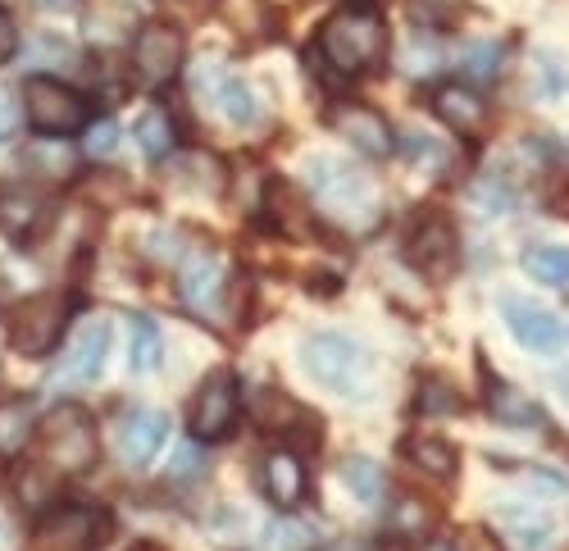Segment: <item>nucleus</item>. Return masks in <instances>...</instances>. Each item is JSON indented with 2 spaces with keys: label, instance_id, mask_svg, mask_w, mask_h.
Listing matches in <instances>:
<instances>
[{
  "label": "nucleus",
  "instance_id": "473e14b6",
  "mask_svg": "<svg viewBox=\"0 0 569 551\" xmlns=\"http://www.w3.org/2000/svg\"><path fill=\"white\" fill-rule=\"evenodd\" d=\"M264 547H269V551H306V547H310V533H306L301 524H269Z\"/></svg>",
  "mask_w": 569,
  "mask_h": 551
},
{
  "label": "nucleus",
  "instance_id": "423d86ee",
  "mask_svg": "<svg viewBox=\"0 0 569 551\" xmlns=\"http://www.w3.org/2000/svg\"><path fill=\"white\" fill-rule=\"evenodd\" d=\"M64 324H69L64 297H56V292L28 297L10 319V347L19 355H28V360H41V355H51L64 342Z\"/></svg>",
  "mask_w": 569,
  "mask_h": 551
},
{
  "label": "nucleus",
  "instance_id": "c756f323",
  "mask_svg": "<svg viewBox=\"0 0 569 551\" xmlns=\"http://www.w3.org/2000/svg\"><path fill=\"white\" fill-rule=\"evenodd\" d=\"M501 60H506L501 41H473L465 51V73L469 78H492V73H501Z\"/></svg>",
  "mask_w": 569,
  "mask_h": 551
},
{
  "label": "nucleus",
  "instance_id": "f704fd0d",
  "mask_svg": "<svg viewBox=\"0 0 569 551\" xmlns=\"http://www.w3.org/2000/svg\"><path fill=\"white\" fill-rule=\"evenodd\" d=\"M460 397L442 383V379H423V392H419V410H429V415H438V410H456Z\"/></svg>",
  "mask_w": 569,
  "mask_h": 551
},
{
  "label": "nucleus",
  "instance_id": "e433bc0d",
  "mask_svg": "<svg viewBox=\"0 0 569 551\" xmlns=\"http://www.w3.org/2000/svg\"><path fill=\"white\" fill-rule=\"evenodd\" d=\"M19 119H23V106L14 101L10 87H0V147H6L10 137L19 132Z\"/></svg>",
  "mask_w": 569,
  "mask_h": 551
},
{
  "label": "nucleus",
  "instance_id": "bb28decb",
  "mask_svg": "<svg viewBox=\"0 0 569 551\" xmlns=\"http://www.w3.org/2000/svg\"><path fill=\"white\" fill-rule=\"evenodd\" d=\"M342 483L365 501V507H378L383 492H388V474H383V465H378L373 455H351V461L342 465Z\"/></svg>",
  "mask_w": 569,
  "mask_h": 551
},
{
  "label": "nucleus",
  "instance_id": "c9c22d12",
  "mask_svg": "<svg viewBox=\"0 0 569 551\" xmlns=\"http://www.w3.org/2000/svg\"><path fill=\"white\" fill-rule=\"evenodd\" d=\"M538 69H542V91H547V101H560V91L569 87V73L556 56H538Z\"/></svg>",
  "mask_w": 569,
  "mask_h": 551
},
{
  "label": "nucleus",
  "instance_id": "58836bf2",
  "mask_svg": "<svg viewBox=\"0 0 569 551\" xmlns=\"http://www.w3.org/2000/svg\"><path fill=\"white\" fill-rule=\"evenodd\" d=\"M406 56H410V60H406L410 73H433V69L442 64V51H438V46H423V41H415Z\"/></svg>",
  "mask_w": 569,
  "mask_h": 551
},
{
  "label": "nucleus",
  "instance_id": "cd10ccee",
  "mask_svg": "<svg viewBox=\"0 0 569 551\" xmlns=\"http://www.w3.org/2000/svg\"><path fill=\"white\" fill-rule=\"evenodd\" d=\"M388 529H392L397 538H406V542H423V538H429V529H433V511L423 507L419 497H397V501H392Z\"/></svg>",
  "mask_w": 569,
  "mask_h": 551
},
{
  "label": "nucleus",
  "instance_id": "393cba45",
  "mask_svg": "<svg viewBox=\"0 0 569 551\" xmlns=\"http://www.w3.org/2000/svg\"><path fill=\"white\" fill-rule=\"evenodd\" d=\"M519 264H525V273L542 288H556V292L569 288V251L565 247H529Z\"/></svg>",
  "mask_w": 569,
  "mask_h": 551
},
{
  "label": "nucleus",
  "instance_id": "a19ab883",
  "mask_svg": "<svg viewBox=\"0 0 569 551\" xmlns=\"http://www.w3.org/2000/svg\"><path fill=\"white\" fill-rule=\"evenodd\" d=\"M14 51H19V32H14L10 14L0 10V64H6V60H14Z\"/></svg>",
  "mask_w": 569,
  "mask_h": 551
},
{
  "label": "nucleus",
  "instance_id": "20e7f679",
  "mask_svg": "<svg viewBox=\"0 0 569 551\" xmlns=\"http://www.w3.org/2000/svg\"><path fill=\"white\" fill-rule=\"evenodd\" d=\"M37 447H41V470L51 479H78L97 465V455H101L97 424H91V415L82 405L51 410L41 433H37Z\"/></svg>",
  "mask_w": 569,
  "mask_h": 551
},
{
  "label": "nucleus",
  "instance_id": "f8f14e48",
  "mask_svg": "<svg viewBox=\"0 0 569 551\" xmlns=\"http://www.w3.org/2000/svg\"><path fill=\"white\" fill-rule=\"evenodd\" d=\"M164 438H169V415H164V410H151V405L128 410V415L119 420V429H114L119 461L132 465V470H147L160 455Z\"/></svg>",
  "mask_w": 569,
  "mask_h": 551
},
{
  "label": "nucleus",
  "instance_id": "dca6fc26",
  "mask_svg": "<svg viewBox=\"0 0 569 551\" xmlns=\"http://www.w3.org/2000/svg\"><path fill=\"white\" fill-rule=\"evenodd\" d=\"M178 292H182V301L192 305V310L210 314L219 305V297H223V264L210 251L192 256V260L182 264V273H178Z\"/></svg>",
  "mask_w": 569,
  "mask_h": 551
},
{
  "label": "nucleus",
  "instance_id": "79ce46f5",
  "mask_svg": "<svg viewBox=\"0 0 569 551\" xmlns=\"http://www.w3.org/2000/svg\"><path fill=\"white\" fill-rule=\"evenodd\" d=\"M197 470H201V451L197 447H182L173 455V474H197Z\"/></svg>",
  "mask_w": 569,
  "mask_h": 551
},
{
  "label": "nucleus",
  "instance_id": "7c9ffc66",
  "mask_svg": "<svg viewBox=\"0 0 569 551\" xmlns=\"http://www.w3.org/2000/svg\"><path fill=\"white\" fill-rule=\"evenodd\" d=\"M28 56H41L32 64H73V46L64 37H32L28 41Z\"/></svg>",
  "mask_w": 569,
  "mask_h": 551
},
{
  "label": "nucleus",
  "instance_id": "1a4fd4ad",
  "mask_svg": "<svg viewBox=\"0 0 569 551\" xmlns=\"http://www.w3.org/2000/svg\"><path fill=\"white\" fill-rule=\"evenodd\" d=\"M106 542V515L97 507H56L37 529L28 551H97Z\"/></svg>",
  "mask_w": 569,
  "mask_h": 551
},
{
  "label": "nucleus",
  "instance_id": "37998d69",
  "mask_svg": "<svg viewBox=\"0 0 569 551\" xmlns=\"http://www.w3.org/2000/svg\"><path fill=\"white\" fill-rule=\"evenodd\" d=\"M323 551H369L365 542H356V538H342V542H328Z\"/></svg>",
  "mask_w": 569,
  "mask_h": 551
},
{
  "label": "nucleus",
  "instance_id": "f3484780",
  "mask_svg": "<svg viewBox=\"0 0 569 551\" xmlns=\"http://www.w3.org/2000/svg\"><path fill=\"white\" fill-rule=\"evenodd\" d=\"M433 114H438L447 128H456V132H483V123H488V101L479 97V91L460 87V82H447V87L433 91Z\"/></svg>",
  "mask_w": 569,
  "mask_h": 551
},
{
  "label": "nucleus",
  "instance_id": "2eb2a0df",
  "mask_svg": "<svg viewBox=\"0 0 569 551\" xmlns=\"http://www.w3.org/2000/svg\"><path fill=\"white\" fill-rule=\"evenodd\" d=\"M264 497L282 511H292L306 501V465L292 447H278L264 455Z\"/></svg>",
  "mask_w": 569,
  "mask_h": 551
},
{
  "label": "nucleus",
  "instance_id": "39448f33",
  "mask_svg": "<svg viewBox=\"0 0 569 551\" xmlns=\"http://www.w3.org/2000/svg\"><path fill=\"white\" fill-rule=\"evenodd\" d=\"M23 114H28V123H32L41 137H73V132L87 128L91 106H87L82 91L64 87L60 78L37 73V78H28V87H23Z\"/></svg>",
  "mask_w": 569,
  "mask_h": 551
},
{
  "label": "nucleus",
  "instance_id": "f03ea898",
  "mask_svg": "<svg viewBox=\"0 0 569 551\" xmlns=\"http://www.w3.org/2000/svg\"><path fill=\"white\" fill-rule=\"evenodd\" d=\"M310 192L319 214L338 219L347 228H369L378 219V182L338 156L310 160Z\"/></svg>",
  "mask_w": 569,
  "mask_h": 551
},
{
  "label": "nucleus",
  "instance_id": "6ab92c4d",
  "mask_svg": "<svg viewBox=\"0 0 569 551\" xmlns=\"http://www.w3.org/2000/svg\"><path fill=\"white\" fill-rule=\"evenodd\" d=\"M497 520L525 551H551V542H556V515L542 511L538 501H529V507H501Z\"/></svg>",
  "mask_w": 569,
  "mask_h": 551
},
{
  "label": "nucleus",
  "instance_id": "5701e85b",
  "mask_svg": "<svg viewBox=\"0 0 569 551\" xmlns=\"http://www.w3.org/2000/svg\"><path fill=\"white\" fill-rule=\"evenodd\" d=\"M32 401L28 397H10L0 401V455L14 461V455L28 451V438H32Z\"/></svg>",
  "mask_w": 569,
  "mask_h": 551
},
{
  "label": "nucleus",
  "instance_id": "72a5a7b5",
  "mask_svg": "<svg viewBox=\"0 0 569 551\" xmlns=\"http://www.w3.org/2000/svg\"><path fill=\"white\" fill-rule=\"evenodd\" d=\"M451 551H506V547H501V538H497L492 529L469 524V529H460V533L451 538Z\"/></svg>",
  "mask_w": 569,
  "mask_h": 551
},
{
  "label": "nucleus",
  "instance_id": "ddd939ff",
  "mask_svg": "<svg viewBox=\"0 0 569 551\" xmlns=\"http://www.w3.org/2000/svg\"><path fill=\"white\" fill-rule=\"evenodd\" d=\"M182 51L187 46H182V32L173 23H147L132 41V64L151 87H160L182 69Z\"/></svg>",
  "mask_w": 569,
  "mask_h": 551
},
{
  "label": "nucleus",
  "instance_id": "9b49d317",
  "mask_svg": "<svg viewBox=\"0 0 569 551\" xmlns=\"http://www.w3.org/2000/svg\"><path fill=\"white\" fill-rule=\"evenodd\" d=\"M110 342H114V324L106 314L87 319V324L73 329L69 347H64V364H60V379L69 383H97L106 374V360H110Z\"/></svg>",
  "mask_w": 569,
  "mask_h": 551
},
{
  "label": "nucleus",
  "instance_id": "9d476101",
  "mask_svg": "<svg viewBox=\"0 0 569 551\" xmlns=\"http://www.w3.org/2000/svg\"><path fill=\"white\" fill-rule=\"evenodd\" d=\"M501 314H506V329L515 333V342L533 351V355H556L569 338V329L551 310H542L538 301H525V297H501Z\"/></svg>",
  "mask_w": 569,
  "mask_h": 551
},
{
  "label": "nucleus",
  "instance_id": "7ed1b4c3",
  "mask_svg": "<svg viewBox=\"0 0 569 551\" xmlns=\"http://www.w3.org/2000/svg\"><path fill=\"white\" fill-rule=\"evenodd\" d=\"M388 32L383 23H373V14H333L315 37L310 56L333 73V78H360L383 60Z\"/></svg>",
  "mask_w": 569,
  "mask_h": 551
},
{
  "label": "nucleus",
  "instance_id": "c85d7f7f",
  "mask_svg": "<svg viewBox=\"0 0 569 551\" xmlns=\"http://www.w3.org/2000/svg\"><path fill=\"white\" fill-rule=\"evenodd\" d=\"M137 147L147 160H164L173 151V119L164 110H147L137 119Z\"/></svg>",
  "mask_w": 569,
  "mask_h": 551
},
{
  "label": "nucleus",
  "instance_id": "aec40b11",
  "mask_svg": "<svg viewBox=\"0 0 569 551\" xmlns=\"http://www.w3.org/2000/svg\"><path fill=\"white\" fill-rule=\"evenodd\" d=\"M401 455H406V461H410L419 474H429V479H438V483L456 479V470H460V451H456L447 438H438V433H415V438H406Z\"/></svg>",
  "mask_w": 569,
  "mask_h": 551
},
{
  "label": "nucleus",
  "instance_id": "a18cd8bd",
  "mask_svg": "<svg viewBox=\"0 0 569 551\" xmlns=\"http://www.w3.org/2000/svg\"><path fill=\"white\" fill-rule=\"evenodd\" d=\"M351 10H356V14H373L378 0H351Z\"/></svg>",
  "mask_w": 569,
  "mask_h": 551
},
{
  "label": "nucleus",
  "instance_id": "f257e3e1",
  "mask_svg": "<svg viewBox=\"0 0 569 551\" xmlns=\"http://www.w3.org/2000/svg\"><path fill=\"white\" fill-rule=\"evenodd\" d=\"M301 370L338 397H369L373 388V355L360 338L323 329L301 338Z\"/></svg>",
  "mask_w": 569,
  "mask_h": 551
},
{
  "label": "nucleus",
  "instance_id": "c03bdc74",
  "mask_svg": "<svg viewBox=\"0 0 569 551\" xmlns=\"http://www.w3.org/2000/svg\"><path fill=\"white\" fill-rule=\"evenodd\" d=\"M556 392H560V401L569 405V364H565V370H556Z\"/></svg>",
  "mask_w": 569,
  "mask_h": 551
},
{
  "label": "nucleus",
  "instance_id": "2f4dec72",
  "mask_svg": "<svg viewBox=\"0 0 569 551\" xmlns=\"http://www.w3.org/2000/svg\"><path fill=\"white\" fill-rule=\"evenodd\" d=\"M473 197H479V206H483L488 214H510V210H515V192L506 188L501 178H488V182H479V188H473Z\"/></svg>",
  "mask_w": 569,
  "mask_h": 551
},
{
  "label": "nucleus",
  "instance_id": "6e6552de",
  "mask_svg": "<svg viewBox=\"0 0 569 551\" xmlns=\"http://www.w3.org/2000/svg\"><path fill=\"white\" fill-rule=\"evenodd\" d=\"M406 264L419 269L423 279H451L460 264V233L447 214H423L406 233Z\"/></svg>",
  "mask_w": 569,
  "mask_h": 551
},
{
  "label": "nucleus",
  "instance_id": "4c0bfd02",
  "mask_svg": "<svg viewBox=\"0 0 569 551\" xmlns=\"http://www.w3.org/2000/svg\"><path fill=\"white\" fill-rule=\"evenodd\" d=\"M114 147H119V128H114L110 119L87 132V156H97V160H101V156H110Z\"/></svg>",
  "mask_w": 569,
  "mask_h": 551
},
{
  "label": "nucleus",
  "instance_id": "0eeeda50",
  "mask_svg": "<svg viewBox=\"0 0 569 551\" xmlns=\"http://www.w3.org/2000/svg\"><path fill=\"white\" fill-rule=\"evenodd\" d=\"M237 415H242V388H237V374L214 370L201 392L192 397V410H187V424H192L197 442H223L237 429Z\"/></svg>",
  "mask_w": 569,
  "mask_h": 551
},
{
  "label": "nucleus",
  "instance_id": "a211bd4d",
  "mask_svg": "<svg viewBox=\"0 0 569 551\" xmlns=\"http://www.w3.org/2000/svg\"><path fill=\"white\" fill-rule=\"evenodd\" d=\"M483 379H488V410L506 424V429H542L547 424V415H542V405L533 401V397H525L515 383H506V379H497V374H488L483 370Z\"/></svg>",
  "mask_w": 569,
  "mask_h": 551
},
{
  "label": "nucleus",
  "instance_id": "b1692460",
  "mask_svg": "<svg viewBox=\"0 0 569 551\" xmlns=\"http://www.w3.org/2000/svg\"><path fill=\"white\" fill-rule=\"evenodd\" d=\"M132 374H156L164 364V333L151 314H137L132 319V351H128Z\"/></svg>",
  "mask_w": 569,
  "mask_h": 551
},
{
  "label": "nucleus",
  "instance_id": "4be33fe9",
  "mask_svg": "<svg viewBox=\"0 0 569 551\" xmlns=\"http://www.w3.org/2000/svg\"><path fill=\"white\" fill-rule=\"evenodd\" d=\"M41 214H46V206H41L37 192H28V188H6L0 192V233L28 238L32 228L41 223Z\"/></svg>",
  "mask_w": 569,
  "mask_h": 551
},
{
  "label": "nucleus",
  "instance_id": "ea45409f",
  "mask_svg": "<svg viewBox=\"0 0 569 551\" xmlns=\"http://www.w3.org/2000/svg\"><path fill=\"white\" fill-rule=\"evenodd\" d=\"M160 6L169 14H178V19H201V14H210L219 6V0H160Z\"/></svg>",
  "mask_w": 569,
  "mask_h": 551
},
{
  "label": "nucleus",
  "instance_id": "412c9836",
  "mask_svg": "<svg viewBox=\"0 0 569 551\" xmlns=\"http://www.w3.org/2000/svg\"><path fill=\"white\" fill-rule=\"evenodd\" d=\"M214 110L232 123V128H256L260 119H264V106H260V97H256V87L247 82V78H232V73H223L219 82H214Z\"/></svg>",
  "mask_w": 569,
  "mask_h": 551
},
{
  "label": "nucleus",
  "instance_id": "a878e982",
  "mask_svg": "<svg viewBox=\"0 0 569 551\" xmlns=\"http://www.w3.org/2000/svg\"><path fill=\"white\" fill-rule=\"evenodd\" d=\"M264 201H269V210H273V219H278L282 233L306 238L310 228H315V206H301L297 192L282 188V182H269V197H264Z\"/></svg>",
  "mask_w": 569,
  "mask_h": 551
},
{
  "label": "nucleus",
  "instance_id": "4468645a",
  "mask_svg": "<svg viewBox=\"0 0 569 551\" xmlns=\"http://www.w3.org/2000/svg\"><path fill=\"white\" fill-rule=\"evenodd\" d=\"M333 123H338V132L347 137V142H356V151H365V156H373V160L392 156V147H397L388 119L378 114V110H369V106H342V110L333 114Z\"/></svg>",
  "mask_w": 569,
  "mask_h": 551
}]
</instances>
